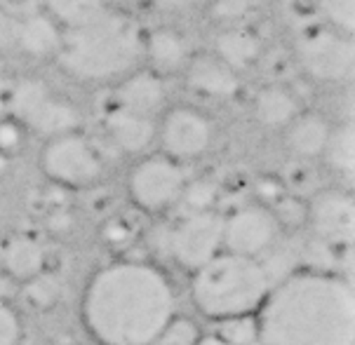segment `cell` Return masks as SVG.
Returning a JSON list of instances; mask_svg holds the SVG:
<instances>
[{"instance_id":"cell-1","label":"cell","mask_w":355,"mask_h":345,"mask_svg":"<svg viewBox=\"0 0 355 345\" xmlns=\"http://www.w3.org/2000/svg\"><path fill=\"white\" fill-rule=\"evenodd\" d=\"M257 345H355V289L339 272L302 270L270 287Z\"/></svg>"},{"instance_id":"cell-2","label":"cell","mask_w":355,"mask_h":345,"mask_svg":"<svg viewBox=\"0 0 355 345\" xmlns=\"http://www.w3.org/2000/svg\"><path fill=\"white\" fill-rule=\"evenodd\" d=\"M174 289L160 268L118 261L101 268L83 296V322L101 345H151L174 317Z\"/></svg>"},{"instance_id":"cell-3","label":"cell","mask_w":355,"mask_h":345,"mask_svg":"<svg viewBox=\"0 0 355 345\" xmlns=\"http://www.w3.org/2000/svg\"><path fill=\"white\" fill-rule=\"evenodd\" d=\"M141 52L135 21L108 8L80 26L62 28L57 59L62 69L83 80H106L130 71Z\"/></svg>"},{"instance_id":"cell-4","label":"cell","mask_w":355,"mask_h":345,"mask_svg":"<svg viewBox=\"0 0 355 345\" xmlns=\"http://www.w3.org/2000/svg\"><path fill=\"white\" fill-rule=\"evenodd\" d=\"M273 287L268 268L259 258L221 251L193 272L191 296L205 317L226 319L257 315Z\"/></svg>"},{"instance_id":"cell-5","label":"cell","mask_w":355,"mask_h":345,"mask_svg":"<svg viewBox=\"0 0 355 345\" xmlns=\"http://www.w3.org/2000/svg\"><path fill=\"white\" fill-rule=\"evenodd\" d=\"M8 115L24 130H33L47 139L76 132L80 127V113L73 101L52 92L43 80L21 78L10 85Z\"/></svg>"},{"instance_id":"cell-6","label":"cell","mask_w":355,"mask_h":345,"mask_svg":"<svg viewBox=\"0 0 355 345\" xmlns=\"http://www.w3.org/2000/svg\"><path fill=\"white\" fill-rule=\"evenodd\" d=\"M40 165L47 179L64 188H83L104 174V157L83 132H66L45 141Z\"/></svg>"},{"instance_id":"cell-7","label":"cell","mask_w":355,"mask_h":345,"mask_svg":"<svg viewBox=\"0 0 355 345\" xmlns=\"http://www.w3.org/2000/svg\"><path fill=\"white\" fill-rule=\"evenodd\" d=\"M186 186V174L177 160L167 155H148L130 172L128 191L132 202L144 211H162L179 202Z\"/></svg>"},{"instance_id":"cell-8","label":"cell","mask_w":355,"mask_h":345,"mask_svg":"<svg viewBox=\"0 0 355 345\" xmlns=\"http://www.w3.org/2000/svg\"><path fill=\"white\" fill-rule=\"evenodd\" d=\"M170 254L184 270L196 272L224 251V216L219 211L186 214L170 235Z\"/></svg>"},{"instance_id":"cell-9","label":"cell","mask_w":355,"mask_h":345,"mask_svg":"<svg viewBox=\"0 0 355 345\" xmlns=\"http://www.w3.org/2000/svg\"><path fill=\"white\" fill-rule=\"evenodd\" d=\"M297 54L304 71L315 80H344L355 69L353 35L341 33L336 28H311L302 33L297 42Z\"/></svg>"},{"instance_id":"cell-10","label":"cell","mask_w":355,"mask_h":345,"mask_svg":"<svg viewBox=\"0 0 355 345\" xmlns=\"http://www.w3.org/2000/svg\"><path fill=\"white\" fill-rule=\"evenodd\" d=\"M306 226L327 249H351L355 238V200L339 188L318 191L306 202Z\"/></svg>"},{"instance_id":"cell-11","label":"cell","mask_w":355,"mask_h":345,"mask_svg":"<svg viewBox=\"0 0 355 345\" xmlns=\"http://www.w3.org/2000/svg\"><path fill=\"white\" fill-rule=\"evenodd\" d=\"M278 238V221L263 204H243L224 216V251L228 254L259 258L273 249Z\"/></svg>"},{"instance_id":"cell-12","label":"cell","mask_w":355,"mask_h":345,"mask_svg":"<svg viewBox=\"0 0 355 345\" xmlns=\"http://www.w3.org/2000/svg\"><path fill=\"white\" fill-rule=\"evenodd\" d=\"M155 136L160 139L162 155L182 162L202 155L209 148L214 125L193 106H174L165 113Z\"/></svg>"},{"instance_id":"cell-13","label":"cell","mask_w":355,"mask_h":345,"mask_svg":"<svg viewBox=\"0 0 355 345\" xmlns=\"http://www.w3.org/2000/svg\"><path fill=\"white\" fill-rule=\"evenodd\" d=\"M186 82L205 96L231 99L240 89V73L221 62L214 52H200L186 62Z\"/></svg>"},{"instance_id":"cell-14","label":"cell","mask_w":355,"mask_h":345,"mask_svg":"<svg viewBox=\"0 0 355 345\" xmlns=\"http://www.w3.org/2000/svg\"><path fill=\"white\" fill-rule=\"evenodd\" d=\"M165 99H167L165 80H162V73L153 69H141L130 73L118 85V92H116L118 106L139 115H148V118H153V113L160 111Z\"/></svg>"},{"instance_id":"cell-15","label":"cell","mask_w":355,"mask_h":345,"mask_svg":"<svg viewBox=\"0 0 355 345\" xmlns=\"http://www.w3.org/2000/svg\"><path fill=\"white\" fill-rule=\"evenodd\" d=\"M104 127L108 136H111V141L120 150H125V153H141V150H146L148 143L155 139V132H158L153 118L128 111V108L118 104L106 108Z\"/></svg>"},{"instance_id":"cell-16","label":"cell","mask_w":355,"mask_h":345,"mask_svg":"<svg viewBox=\"0 0 355 345\" xmlns=\"http://www.w3.org/2000/svg\"><path fill=\"white\" fill-rule=\"evenodd\" d=\"M59 42H62V26L45 10L17 15L15 47L33 57H47V54H57Z\"/></svg>"},{"instance_id":"cell-17","label":"cell","mask_w":355,"mask_h":345,"mask_svg":"<svg viewBox=\"0 0 355 345\" xmlns=\"http://www.w3.org/2000/svg\"><path fill=\"white\" fill-rule=\"evenodd\" d=\"M0 265L12 280L24 284L45 272V249L35 238L17 235V238L5 242L0 249Z\"/></svg>"},{"instance_id":"cell-18","label":"cell","mask_w":355,"mask_h":345,"mask_svg":"<svg viewBox=\"0 0 355 345\" xmlns=\"http://www.w3.org/2000/svg\"><path fill=\"white\" fill-rule=\"evenodd\" d=\"M254 118L266 127H287L302 113V101L290 87L280 82H270L254 94L252 101Z\"/></svg>"},{"instance_id":"cell-19","label":"cell","mask_w":355,"mask_h":345,"mask_svg":"<svg viewBox=\"0 0 355 345\" xmlns=\"http://www.w3.org/2000/svg\"><path fill=\"white\" fill-rule=\"evenodd\" d=\"M261 38L252 28L243 26V24H233V26L224 28L214 40V54L224 64L231 66L233 71L252 66L261 57Z\"/></svg>"},{"instance_id":"cell-20","label":"cell","mask_w":355,"mask_h":345,"mask_svg":"<svg viewBox=\"0 0 355 345\" xmlns=\"http://www.w3.org/2000/svg\"><path fill=\"white\" fill-rule=\"evenodd\" d=\"M329 134L332 125L320 113L302 111L287 125V146L299 157H318L327 146Z\"/></svg>"},{"instance_id":"cell-21","label":"cell","mask_w":355,"mask_h":345,"mask_svg":"<svg viewBox=\"0 0 355 345\" xmlns=\"http://www.w3.org/2000/svg\"><path fill=\"white\" fill-rule=\"evenodd\" d=\"M146 54L153 62V71H177L189 62V45L184 35L170 26H158L146 35Z\"/></svg>"},{"instance_id":"cell-22","label":"cell","mask_w":355,"mask_h":345,"mask_svg":"<svg viewBox=\"0 0 355 345\" xmlns=\"http://www.w3.org/2000/svg\"><path fill=\"white\" fill-rule=\"evenodd\" d=\"M43 5L47 15L64 28L80 26L111 8L106 0H43Z\"/></svg>"},{"instance_id":"cell-23","label":"cell","mask_w":355,"mask_h":345,"mask_svg":"<svg viewBox=\"0 0 355 345\" xmlns=\"http://www.w3.org/2000/svg\"><path fill=\"white\" fill-rule=\"evenodd\" d=\"M322 155L327 157L329 167L339 172L341 177L351 179L355 172V130L351 123L332 127V134L327 139Z\"/></svg>"},{"instance_id":"cell-24","label":"cell","mask_w":355,"mask_h":345,"mask_svg":"<svg viewBox=\"0 0 355 345\" xmlns=\"http://www.w3.org/2000/svg\"><path fill=\"white\" fill-rule=\"evenodd\" d=\"M21 299L33 310H50V308H54L62 301V282H59V277L50 275V272H40L33 280L24 282Z\"/></svg>"},{"instance_id":"cell-25","label":"cell","mask_w":355,"mask_h":345,"mask_svg":"<svg viewBox=\"0 0 355 345\" xmlns=\"http://www.w3.org/2000/svg\"><path fill=\"white\" fill-rule=\"evenodd\" d=\"M219 341L226 345H257L259 326L257 315H238V317H226L216 322V334Z\"/></svg>"},{"instance_id":"cell-26","label":"cell","mask_w":355,"mask_h":345,"mask_svg":"<svg viewBox=\"0 0 355 345\" xmlns=\"http://www.w3.org/2000/svg\"><path fill=\"white\" fill-rule=\"evenodd\" d=\"M219 197V188H216L214 181L209 179H196V181H186L184 191H182V202L189 209V214L196 211H212Z\"/></svg>"},{"instance_id":"cell-27","label":"cell","mask_w":355,"mask_h":345,"mask_svg":"<svg viewBox=\"0 0 355 345\" xmlns=\"http://www.w3.org/2000/svg\"><path fill=\"white\" fill-rule=\"evenodd\" d=\"M200 341V331L198 326L186 317H174L170 319V324L155 336V341L151 345H198Z\"/></svg>"},{"instance_id":"cell-28","label":"cell","mask_w":355,"mask_h":345,"mask_svg":"<svg viewBox=\"0 0 355 345\" xmlns=\"http://www.w3.org/2000/svg\"><path fill=\"white\" fill-rule=\"evenodd\" d=\"M320 10L332 24V28L353 35L355 26V0H320Z\"/></svg>"},{"instance_id":"cell-29","label":"cell","mask_w":355,"mask_h":345,"mask_svg":"<svg viewBox=\"0 0 355 345\" xmlns=\"http://www.w3.org/2000/svg\"><path fill=\"white\" fill-rule=\"evenodd\" d=\"M270 211H273L280 230L282 228H299L306 223V202L299 200L297 195H290V193H285V195L270 207Z\"/></svg>"},{"instance_id":"cell-30","label":"cell","mask_w":355,"mask_h":345,"mask_svg":"<svg viewBox=\"0 0 355 345\" xmlns=\"http://www.w3.org/2000/svg\"><path fill=\"white\" fill-rule=\"evenodd\" d=\"M24 139H26V130L12 115H3L0 118V155H15L24 146Z\"/></svg>"},{"instance_id":"cell-31","label":"cell","mask_w":355,"mask_h":345,"mask_svg":"<svg viewBox=\"0 0 355 345\" xmlns=\"http://www.w3.org/2000/svg\"><path fill=\"white\" fill-rule=\"evenodd\" d=\"M21 341L19 315L10 303H0V345H17Z\"/></svg>"},{"instance_id":"cell-32","label":"cell","mask_w":355,"mask_h":345,"mask_svg":"<svg viewBox=\"0 0 355 345\" xmlns=\"http://www.w3.org/2000/svg\"><path fill=\"white\" fill-rule=\"evenodd\" d=\"M254 193L259 197L257 204H263V207H273L278 200L285 195V184L280 181V177H273V174H261L254 181Z\"/></svg>"},{"instance_id":"cell-33","label":"cell","mask_w":355,"mask_h":345,"mask_svg":"<svg viewBox=\"0 0 355 345\" xmlns=\"http://www.w3.org/2000/svg\"><path fill=\"white\" fill-rule=\"evenodd\" d=\"M252 10V0H212V12L216 19L236 24Z\"/></svg>"},{"instance_id":"cell-34","label":"cell","mask_w":355,"mask_h":345,"mask_svg":"<svg viewBox=\"0 0 355 345\" xmlns=\"http://www.w3.org/2000/svg\"><path fill=\"white\" fill-rule=\"evenodd\" d=\"M101 238H104L108 245L120 247V245H128L132 240V226L125 219H108L104 223V230H101Z\"/></svg>"},{"instance_id":"cell-35","label":"cell","mask_w":355,"mask_h":345,"mask_svg":"<svg viewBox=\"0 0 355 345\" xmlns=\"http://www.w3.org/2000/svg\"><path fill=\"white\" fill-rule=\"evenodd\" d=\"M15 28H17V15L0 10V50L15 47Z\"/></svg>"},{"instance_id":"cell-36","label":"cell","mask_w":355,"mask_h":345,"mask_svg":"<svg viewBox=\"0 0 355 345\" xmlns=\"http://www.w3.org/2000/svg\"><path fill=\"white\" fill-rule=\"evenodd\" d=\"M19 294V282H15L8 272H0V303H10Z\"/></svg>"},{"instance_id":"cell-37","label":"cell","mask_w":355,"mask_h":345,"mask_svg":"<svg viewBox=\"0 0 355 345\" xmlns=\"http://www.w3.org/2000/svg\"><path fill=\"white\" fill-rule=\"evenodd\" d=\"M0 3H3L5 12H10V15H24V12L35 10V0H0Z\"/></svg>"},{"instance_id":"cell-38","label":"cell","mask_w":355,"mask_h":345,"mask_svg":"<svg viewBox=\"0 0 355 345\" xmlns=\"http://www.w3.org/2000/svg\"><path fill=\"white\" fill-rule=\"evenodd\" d=\"M198 345H226L224 341H219L216 336H200V341H198Z\"/></svg>"},{"instance_id":"cell-39","label":"cell","mask_w":355,"mask_h":345,"mask_svg":"<svg viewBox=\"0 0 355 345\" xmlns=\"http://www.w3.org/2000/svg\"><path fill=\"white\" fill-rule=\"evenodd\" d=\"M184 3H193V0H184Z\"/></svg>"}]
</instances>
